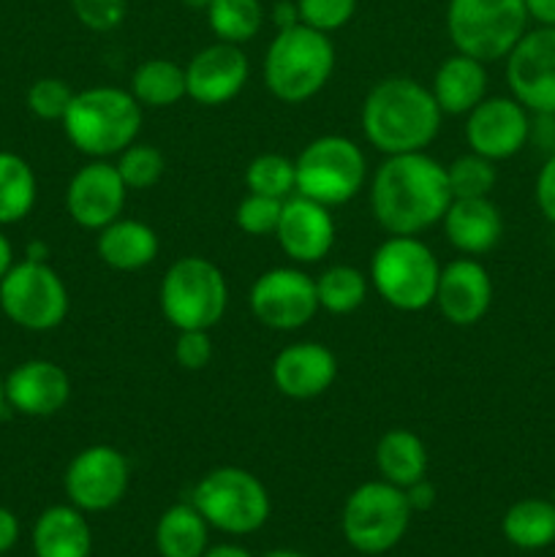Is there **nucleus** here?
<instances>
[{"mask_svg": "<svg viewBox=\"0 0 555 557\" xmlns=\"http://www.w3.org/2000/svg\"><path fill=\"white\" fill-rule=\"evenodd\" d=\"M449 205L446 166L424 150L386 156L370 180V210L386 234L417 237L441 223Z\"/></svg>", "mask_w": 555, "mask_h": 557, "instance_id": "f257e3e1", "label": "nucleus"}, {"mask_svg": "<svg viewBox=\"0 0 555 557\" xmlns=\"http://www.w3.org/2000/svg\"><path fill=\"white\" fill-rule=\"evenodd\" d=\"M441 107L411 76L381 79L362 103L365 139L384 156L422 152L439 136Z\"/></svg>", "mask_w": 555, "mask_h": 557, "instance_id": "f03ea898", "label": "nucleus"}, {"mask_svg": "<svg viewBox=\"0 0 555 557\" xmlns=\"http://www.w3.org/2000/svg\"><path fill=\"white\" fill-rule=\"evenodd\" d=\"M63 128L71 145L85 156H120L139 136L141 107L123 87H87L71 98Z\"/></svg>", "mask_w": 555, "mask_h": 557, "instance_id": "7ed1b4c3", "label": "nucleus"}, {"mask_svg": "<svg viewBox=\"0 0 555 557\" xmlns=\"http://www.w3.org/2000/svg\"><path fill=\"white\" fill-rule=\"evenodd\" d=\"M335 71L330 36L308 25L278 30L264 54V85L278 101L303 103L321 92Z\"/></svg>", "mask_w": 555, "mask_h": 557, "instance_id": "20e7f679", "label": "nucleus"}, {"mask_svg": "<svg viewBox=\"0 0 555 557\" xmlns=\"http://www.w3.org/2000/svg\"><path fill=\"white\" fill-rule=\"evenodd\" d=\"M441 267L419 237L390 234L370 259V281L386 305L403 313H419L435 302Z\"/></svg>", "mask_w": 555, "mask_h": 557, "instance_id": "39448f33", "label": "nucleus"}, {"mask_svg": "<svg viewBox=\"0 0 555 557\" xmlns=\"http://www.w3.org/2000/svg\"><path fill=\"white\" fill-rule=\"evenodd\" d=\"M522 0H449L446 30L457 52L482 63L504 60L528 30Z\"/></svg>", "mask_w": 555, "mask_h": 557, "instance_id": "423d86ee", "label": "nucleus"}, {"mask_svg": "<svg viewBox=\"0 0 555 557\" xmlns=\"http://www.w3.org/2000/svg\"><path fill=\"white\" fill-rule=\"evenodd\" d=\"M161 313L174 330H212L229 305L223 272L201 256H183L161 281Z\"/></svg>", "mask_w": 555, "mask_h": 557, "instance_id": "0eeeda50", "label": "nucleus"}, {"mask_svg": "<svg viewBox=\"0 0 555 557\" xmlns=\"http://www.w3.org/2000/svg\"><path fill=\"white\" fill-rule=\"evenodd\" d=\"M207 525L229 536H248L256 533L270 517V495L264 484L245 468L223 466L205 473L190 493Z\"/></svg>", "mask_w": 555, "mask_h": 557, "instance_id": "6e6552de", "label": "nucleus"}, {"mask_svg": "<svg viewBox=\"0 0 555 557\" xmlns=\"http://www.w3.org/2000/svg\"><path fill=\"white\" fill-rule=\"evenodd\" d=\"M406 490L390 482H365L348 495L341 528L346 542L362 555H384L403 542L411 525Z\"/></svg>", "mask_w": 555, "mask_h": 557, "instance_id": "1a4fd4ad", "label": "nucleus"}, {"mask_svg": "<svg viewBox=\"0 0 555 557\" xmlns=\"http://www.w3.org/2000/svg\"><path fill=\"white\" fill-rule=\"evenodd\" d=\"M297 194L324 207L348 205L368 180V161L357 141L346 136H319L294 161Z\"/></svg>", "mask_w": 555, "mask_h": 557, "instance_id": "9d476101", "label": "nucleus"}, {"mask_svg": "<svg viewBox=\"0 0 555 557\" xmlns=\"http://www.w3.org/2000/svg\"><path fill=\"white\" fill-rule=\"evenodd\" d=\"M0 308L22 330L49 332L65 321L69 292L52 267L27 259L0 277Z\"/></svg>", "mask_w": 555, "mask_h": 557, "instance_id": "9b49d317", "label": "nucleus"}, {"mask_svg": "<svg viewBox=\"0 0 555 557\" xmlns=\"http://www.w3.org/2000/svg\"><path fill=\"white\" fill-rule=\"evenodd\" d=\"M250 313L275 332L303 330L319 313L316 281L294 267H275L256 277L248 294Z\"/></svg>", "mask_w": 555, "mask_h": 557, "instance_id": "f8f14e48", "label": "nucleus"}, {"mask_svg": "<svg viewBox=\"0 0 555 557\" xmlns=\"http://www.w3.org/2000/svg\"><path fill=\"white\" fill-rule=\"evenodd\" d=\"M131 466L114 446H87L65 468V495L79 511H107L128 493Z\"/></svg>", "mask_w": 555, "mask_h": 557, "instance_id": "ddd939ff", "label": "nucleus"}, {"mask_svg": "<svg viewBox=\"0 0 555 557\" xmlns=\"http://www.w3.org/2000/svg\"><path fill=\"white\" fill-rule=\"evenodd\" d=\"M506 82L531 114L555 112V27L526 30L506 54Z\"/></svg>", "mask_w": 555, "mask_h": 557, "instance_id": "4468645a", "label": "nucleus"}, {"mask_svg": "<svg viewBox=\"0 0 555 557\" xmlns=\"http://www.w3.org/2000/svg\"><path fill=\"white\" fill-rule=\"evenodd\" d=\"M528 131H531V112L517 98L484 96L466 114L468 147L490 161H506L517 156L528 145Z\"/></svg>", "mask_w": 555, "mask_h": 557, "instance_id": "2eb2a0df", "label": "nucleus"}, {"mask_svg": "<svg viewBox=\"0 0 555 557\" xmlns=\"http://www.w3.org/2000/svg\"><path fill=\"white\" fill-rule=\"evenodd\" d=\"M248 74V58L237 44H210L185 65V92L201 107H221L243 92Z\"/></svg>", "mask_w": 555, "mask_h": 557, "instance_id": "dca6fc26", "label": "nucleus"}, {"mask_svg": "<svg viewBox=\"0 0 555 557\" xmlns=\"http://www.w3.org/2000/svg\"><path fill=\"white\" fill-rule=\"evenodd\" d=\"M125 194L128 188H125L118 166L98 158L71 177L69 190H65V207L82 228L101 232L103 226L120 218L125 207Z\"/></svg>", "mask_w": 555, "mask_h": 557, "instance_id": "f3484780", "label": "nucleus"}, {"mask_svg": "<svg viewBox=\"0 0 555 557\" xmlns=\"http://www.w3.org/2000/svg\"><path fill=\"white\" fill-rule=\"evenodd\" d=\"M275 237L288 259L297 264H316L335 245V221L330 215V207L308 196H288L283 201Z\"/></svg>", "mask_w": 555, "mask_h": 557, "instance_id": "a211bd4d", "label": "nucleus"}, {"mask_svg": "<svg viewBox=\"0 0 555 557\" xmlns=\"http://www.w3.org/2000/svg\"><path fill=\"white\" fill-rule=\"evenodd\" d=\"M435 305L449 324L473 326L488 315L490 305H493L490 272L473 259L452 261L439 275Z\"/></svg>", "mask_w": 555, "mask_h": 557, "instance_id": "6ab92c4d", "label": "nucleus"}, {"mask_svg": "<svg viewBox=\"0 0 555 557\" xmlns=\"http://www.w3.org/2000/svg\"><path fill=\"white\" fill-rule=\"evenodd\" d=\"M337 379V359L326 346L313 341L292 343L272 362V384L292 400H313Z\"/></svg>", "mask_w": 555, "mask_h": 557, "instance_id": "aec40b11", "label": "nucleus"}, {"mask_svg": "<svg viewBox=\"0 0 555 557\" xmlns=\"http://www.w3.org/2000/svg\"><path fill=\"white\" fill-rule=\"evenodd\" d=\"M3 389L5 403H11L25 417H52L69 403L71 381L60 364L30 359L11 370Z\"/></svg>", "mask_w": 555, "mask_h": 557, "instance_id": "412c9836", "label": "nucleus"}, {"mask_svg": "<svg viewBox=\"0 0 555 557\" xmlns=\"http://www.w3.org/2000/svg\"><path fill=\"white\" fill-rule=\"evenodd\" d=\"M441 223H444V234L452 248L466 256L488 253L498 245L501 234H504V218H501L498 207L490 201V196L452 199Z\"/></svg>", "mask_w": 555, "mask_h": 557, "instance_id": "4be33fe9", "label": "nucleus"}, {"mask_svg": "<svg viewBox=\"0 0 555 557\" xmlns=\"http://www.w3.org/2000/svg\"><path fill=\"white\" fill-rule=\"evenodd\" d=\"M444 114H468L488 92V71L477 58L457 52L439 65L430 85Z\"/></svg>", "mask_w": 555, "mask_h": 557, "instance_id": "5701e85b", "label": "nucleus"}, {"mask_svg": "<svg viewBox=\"0 0 555 557\" xmlns=\"http://www.w3.org/2000/svg\"><path fill=\"white\" fill-rule=\"evenodd\" d=\"M98 256L118 272H136L152 264L158 256V234L147 223L118 218L98 232Z\"/></svg>", "mask_w": 555, "mask_h": 557, "instance_id": "b1692460", "label": "nucleus"}, {"mask_svg": "<svg viewBox=\"0 0 555 557\" xmlns=\"http://www.w3.org/2000/svg\"><path fill=\"white\" fill-rule=\"evenodd\" d=\"M36 557H90L92 536L85 511L76 506H52L33 528Z\"/></svg>", "mask_w": 555, "mask_h": 557, "instance_id": "393cba45", "label": "nucleus"}, {"mask_svg": "<svg viewBox=\"0 0 555 557\" xmlns=\"http://www.w3.org/2000/svg\"><path fill=\"white\" fill-rule=\"evenodd\" d=\"M428 446L411 430L397 428L379 438V446H375V468H379L384 482L406 490L411 484L428 479Z\"/></svg>", "mask_w": 555, "mask_h": 557, "instance_id": "a878e982", "label": "nucleus"}, {"mask_svg": "<svg viewBox=\"0 0 555 557\" xmlns=\"http://www.w3.org/2000/svg\"><path fill=\"white\" fill-rule=\"evenodd\" d=\"M156 547L161 557H201L210 547V525L194 504H177L158 520Z\"/></svg>", "mask_w": 555, "mask_h": 557, "instance_id": "bb28decb", "label": "nucleus"}, {"mask_svg": "<svg viewBox=\"0 0 555 557\" xmlns=\"http://www.w3.org/2000/svg\"><path fill=\"white\" fill-rule=\"evenodd\" d=\"M506 542L517 549H544L555 544V504L542 498L517 500L501 522Z\"/></svg>", "mask_w": 555, "mask_h": 557, "instance_id": "cd10ccee", "label": "nucleus"}, {"mask_svg": "<svg viewBox=\"0 0 555 557\" xmlns=\"http://www.w3.org/2000/svg\"><path fill=\"white\" fill-rule=\"evenodd\" d=\"M131 96L139 101L141 109H163L185 98V69L172 60L152 58L136 65L131 76Z\"/></svg>", "mask_w": 555, "mask_h": 557, "instance_id": "c85d7f7f", "label": "nucleus"}, {"mask_svg": "<svg viewBox=\"0 0 555 557\" xmlns=\"http://www.w3.org/2000/svg\"><path fill=\"white\" fill-rule=\"evenodd\" d=\"M36 174L25 158L0 152V223H16L36 205Z\"/></svg>", "mask_w": 555, "mask_h": 557, "instance_id": "c756f323", "label": "nucleus"}, {"mask_svg": "<svg viewBox=\"0 0 555 557\" xmlns=\"http://www.w3.org/2000/svg\"><path fill=\"white\" fill-rule=\"evenodd\" d=\"M316 294H319V308H324L326 313L348 315L368 297V277L357 267H330L316 277Z\"/></svg>", "mask_w": 555, "mask_h": 557, "instance_id": "7c9ffc66", "label": "nucleus"}, {"mask_svg": "<svg viewBox=\"0 0 555 557\" xmlns=\"http://www.w3.org/2000/svg\"><path fill=\"white\" fill-rule=\"evenodd\" d=\"M210 30L226 44H245L261 30L264 11L259 0H212L207 5Z\"/></svg>", "mask_w": 555, "mask_h": 557, "instance_id": "2f4dec72", "label": "nucleus"}, {"mask_svg": "<svg viewBox=\"0 0 555 557\" xmlns=\"http://www.w3.org/2000/svg\"><path fill=\"white\" fill-rule=\"evenodd\" d=\"M245 185L248 194L272 196V199L286 201L288 196L297 194V172H294V161L278 152H264V156L254 158L245 169Z\"/></svg>", "mask_w": 555, "mask_h": 557, "instance_id": "473e14b6", "label": "nucleus"}, {"mask_svg": "<svg viewBox=\"0 0 555 557\" xmlns=\"http://www.w3.org/2000/svg\"><path fill=\"white\" fill-rule=\"evenodd\" d=\"M446 174H449L452 199H482V196H490L495 180H498L495 161L477 156V152H468V156L452 161V166H446Z\"/></svg>", "mask_w": 555, "mask_h": 557, "instance_id": "72a5a7b5", "label": "nucleus"}, {"mask_svg": "<svg viewBox=\"0 0 555 557\" xmlns=\"http://www.w3.org/2000/svg\"><path fill=\"white\" fill-rule=\"evenodd\" d=\"M163 169H166L163 152L152 145H136L134 141V145L120 152L118 172L123 177L125 188L131 190L152 188L163 177Z\"/></svg>", "mask_w": 555, "mask_h": 557, "instance_id": "f704fd0d", "label": "nucleus"}, {"mask_svg": "<svg viewBox=\"0 0 555 557\" xmlns=\"http://www.w3.org/2000/svg\"><path fill=\"white\" fill-rule=\"evenodd\" d=\"M283 201L272 196L248 194L237 207V226L250 237H267L275 234L278 221H281Z\"/></svg>", "mask_w": 555, "mask_h": 557, "instance_id": "c9c22d12", "label": "nucleus"}, {"mask_svg": "<svg viewBox=\"0 0 555 557\" xmlns=\"http://www.w3.org/2000/svg\"><path fill=\"white\" fill-rule=\"evenodd\" d=\"M299 22L313 30H341L357 11V0H297Z\"/></svg>", "mask_w": 555, "mask_h": 557, "instance_id": "e433bc0d", "label": "nucleus"}, {"mask_svg": "<svg viewBox=\"0 0 555 557\" xmlns=\"http://www.w3.org/2000/svg\"><path fill=\"white\" fill-rule=\"evenodd\" d=\"M71 98H74V90L63 79L47 76V79H38L30 85V90H27V109L41 120H63Z\"/></svg>", "mask_w": 555, "mask_h": 557, "instance_id": "4c0bfd02", "label": "nucleus"}, {"mask_svg": "<svg viewBox=\"0 0 555 557\" xmlns=\"http://www.w3.org/2000/svg\"><path fill=\"white\" fill-rule=\"evenodd\" d=\"M76 20L90 30H114L125 20L128 3L125 0H71Z\"/></svg>", "mask_w": 555, "mask_h": 557, "instance_id": "58836bf2", "label": "nucleus"}, {"mask_svg": "<svg viewBox=\"0 0 555 557\" xmlns=\"http://www.w3.org/2000/svg\"><path fill=\"white\" fill-rule=\"evenodd\" d=\"M174 359L183 370H205L212 359L210 330H185L177 335Z\"/></svg>", "mask_w": 555, "mask_h": 557, "instance_id": "ea45409f", "label": "nucleus"}, {"mask_svg": "<svg viewBox=\"0 0 555 557\" xmlns=\"http://www.w3.org/2000/svg\"><path fill=\"white\" fill-rule=\"evenodd\" d=\"M536 205L542 215L555 226V152L547 156L536 177Z\"/></svg>", "mask_w": 555, "mask_h": 557, "instance_id": "a19ab883", "label": "nucleus"}, {"mask_svg": "<svg viewBox=\"0 0 555 557\" xmlns=\"http://www.w3.org/2000/svg\"><path fill=\"white\" fill-rule=\"evenodd\" d=\"M528 141L539 147L542 152L553 156L555 152V112H533L531 131H528Z\"/></svg>", "mask_w": 555, "mask_h": 557, "instance_id": "79ce46f5", "label": "nucleus"}, {"mask_svg": "<svg viewBox=\"0 0 555 557\" xmlns=\"http://www.w3.org/2000/svg\"><path fill=\"white\" fill-rule=\"evenodd\" d=\"M406 498H408V506H411V511H428L430 506L435 504V487L428 482V479H422V482L406 487Z\"/></svg>", "mask_w": 555, "mask_h": 557, "instance_id": "37998d69", "label": "nucleus"}, {"mask_svg": "<svg viewBox=\"0 0 555 557\" xmlns=\"http://www.w3.org/2000/svg\"><path fill=\"white\" fill-rule=\"evenodd\" d=\"M16 539H20V522H16V517L9 509L0 506V555L9 553L16 544Z\"/></svg>", "mask_w": 555, "mask_h": 557, "instance_id": "c03bdc74", "label": "nucleus"}, {"mask_svg": "<svg viewBox=\"0 0 555 557\" xmlns=\"http://www.w3.org/2000/svg\"><path fill=\"white\" fill-rule=\"evenodd\" d=\"M528 9V16L536 20L539 25L555 27V0H522Z\"/></svg>", "mask_w": 555, "mask_h": 557, "instance_id": "a18cd8bd", "label": "nucleus"}, {"mask_svg": "<svg viewBox=\"0 0 555 557\" xmlns=\"http://www.w3.org/2000/svg\"><path fill=\"white\" fill-rule=\"evenodd\" d=\"M272 22H275L278 30H286V27L299 25L297 3H292V0H281V3H275V9H272Z\"/></svg>", "mask_w": 555, "mask_h": 557, "instance_id": "49530a36", "label": "nucleus"}, {"mask_svg": "<svg viewBox=\"0 0 555 557\" xmlns=\"http://www.w3.org/2000/svg\"><path fill=\"white\" fill-rule=\"evenodd\" d=\"M201 557H254L245 547L237 544H215V547H207Z\"/></svg>", "mask_w": 555, "mask_h": 557, "instance_id": "de8ad7c7", "label": "nucleus"}, {"mask_svg": "<svg viewBox=\"0 0 555 557\" xmlns=\"http://www.w3.org/2000/svg\"><path fill=\"white\" fill-rule=\"evenodd\" d=\"M11 259H14V253H11V243L3 237V234H0V277H3L11 267H14L11 264Z\"/></svg>", "mask_w": 555, "mask_h": 557, "instance_id": "09e8293b", "label": "nucleus"}, {"mask_svg": "<svg viewBox=\"0 0 555 557\" xmlns=\"http://www.w3.org/2000/svg\"><path fill=\"white\" fill-rule=\"evenodd\" d=\"M185 5H188V9H205L207 11V5L212 3V0H183Z\"/></svg>", "mask_w": 555, "mask_h": 557, "instance_id": "8fccbe9b", "label": "nucleus"}, {"mask_svg": "<svg viewBox=\"0 0 555 557\" xmlns=\"http://www.w3.org/2000/svg\"><path fill=\"white\" fill-rule=\"evenodd\" d=\"M264 557H305V555L292 553V549H275V553H270V555H264Z\"/></svg>", "mask_w": 555, "mask_h": 557, "instance_id": "3c124183", "label": "nucleus"}, {"mask_svg": "<svg viewBox=\"0 0 555 557\" xmlns=\"http://www.w3.org/2000/svg\"><path fill=\"white\" fill-rule=\"evenodd\" d=\"M3 406H5V389H3V381H0V413H3Z\"/></svg>", "mask_w": 555, "mask_h": 557, "instance_id": "603ef678", "label": "nucleus"}]
</instances>
